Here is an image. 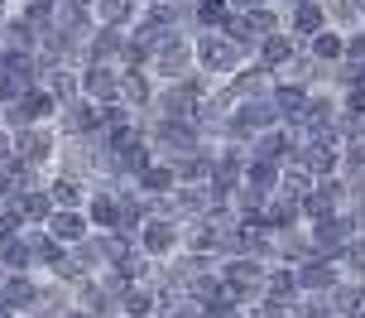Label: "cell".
Masks as SVG:
<instances>
[{
    "label": "cell",
    "instance_id": "13",
    "mask_svg": "<svg viewBox=\"0 0 365 318\" xmlns=\"http://www.w3.org/2000/svg\"><path fill=\"white\" fill-rule=\"evenodd\" d=\"M154 92H159V82H154L145 68H120V101H125L135 116H149Z\"/></svg>",
    "mask_w": 365,
    "mask_h": 318
},
{
    "label": "cell",
    "instance_id": "40",
    "mask_svg": "<svg viewBox=\"0 0 365 318\" xmlns=\"http://www.w3.org/2000/svg\"><path fill=\"white\" fill-rule=\"evenodd\" d=\"M346 318H365V309H356V314H346Z\"/></svg>",
    "mask_w": 365,
    "mask_h": 318
},
{
    "label": "cell",
    "instance_id": "38",
    "mask_svg": "<svg viewBox=\"0 0 365 318\" xmlns=\"http://www.w3.org/2000/svg\"><path fill=\"white\" fill-rule=\"evenodd\" d=\"M341 58H351V63H361V68H365V29H351V34H346V54H341Z\"/></svg>",
    "mask_w": 365,
    "mask_h": 318
},
{
    "label": "cell",
    "instance_id": "12",
    "mask_svg": "<svg viewBox=\"0 0 365 318\" xmlns=\"http://www.w3.org/2000/svg\"><path fill=\"white\" fill-rule=\"evenodd\" d=\"M82 212H87L91 232H115V227H120V198H115L106 184H91V193H87V203H82Z\"/></svg>",
    "mask_w": 365,
    "mask_h": 318
},
{
    "label": "cell",
    "instance_id": "43",
    "mask_svg": "<svg viewBox=\"0 0 365 318\" xmlns=\"http://www.w3.org/2000/svg\"><path fill=\"white\" fill-rule=\"evenodd\" d=\"M0 131H5V126H0Z\"/></svg>",
    "mask_w": 365,
    "mask_h": 318
},
{
    "label": "cell",
    "instance_id": "15",
    "mask_svg": "<svg viewBox=\"0 0 365 318\" xmlns=\"http://www.w3.org/2000/svg\"><path fill=\"white\" fill-rule=\"evenodd\" d=\"M293 280H298V289H303V294H327L331 284L341 280V270H336V261H322V256H312V261L293 265Z\"/></svg>",
    "mask_w": 365,
    "mask_h": 318
},
{
    "label": "cell",
    "instance_id": "23",
    "mask_svg": "<svg viewBox=\"0 0 365 318\" xmlns=\"http://www.w3.org/2000/svg\"><path fill=\"white\" fill-rule=\"evenodd\" d=\"M231 19H236V10L226 0H197L192 5V34H226Z\"/></svg>",
    "mask_w": 365,
    "mask_h": 318
},
{
    "label": "cell",
    "instance_id": "37",
    "mask_svg": "<svg viewBox=\"0 0 365 318\" xmlns=\"http://www.w3.org/2000/svg\"><path fill=\"white\" fill-rule=\"evenodd\" d=\"M19 92H24V82H19L10 68H0V106H5V101H15Z\"/></svg>",
    "mask_w": 365,
    "mask_h": 318
},
{
    "label": "cell",
    "instance_id": "27",
    "mask_svg": "<svg viewBox=\"0 0 365 318\" xmlns=\"http://www.w3.org/2000/svg\"><path fill=\"white\" fill-rule=\"evenodd\" d=\"M303 54H308L312 63H322V68H331V63H341V54H346V34L327 24L322 34H312L308 44H303Z\"/></svg>",
    "mask_w": 365,
    "mask_h": 318
},
{
    "label": "cell",
    "instance_id": "5",
    "mask_svg": "<svg viewBox=\"0 0 365 318\" xmlns=\"http://www.w3.org/2000/svg\"><path fill=\"white\" fill-rule=\"evenodd\" d=\"M135 246H140L154 265H164V261H173V256L182 251V227L168 222V217H145L140 232H135Z\"/></svg>",
    "mask_w": 365,
    "mask_h": 318
},
{
    "label": "cell",
    "instance_id": "30",
    "mask_svg": "<svg viewBox=\"0 0 365 318\" xmlns=\"http://www.w3.org/2000/svg\"><path fill=\"white\" fill-rule=\"evenodd\" d=\"M279 169H284V164H269V159H245V179H240V184L255 188V193H279Z\"/></svg>",
    "mask_w": 365,
    "mask_h": 318
},
{
    "label": "cell",
    "instance_id": "20",
    "mask_svg": "<svg viewBox=\"0 0 365 318\" xmlns=\"http://www.w3.org/2000/svg\"><path fill=\"white\" fill-rule=\"evenodd\" d=\"M5 207H15V217L24 227H43L48 217H53V198H48L43 188H24V193H15Z\"/></svg>",
    "mask_w": 365,
    "mask_h": 318
},
{
    "label": "cell",
    "instance_id": "10",
    "mask_svg": "<svg viewBox=\"0 0 365 318\" xmlns=\"http://www.w3.org/2000/svg\"><path fill=\"white\" fill-rule=\"evenodd\" d=\"M284 29H289L298 44H308L312 34H322V29H327L322 0H293V5H284Z\"/></svg>",
    "mask_w": 365,
    "mask_h": 318
},
{
    "label": "cell",
    "instance_id": "14",
    "mask_svg": "<svg viewBox=\"0 0 365 318\" xmlns=\"http://www.w3.org/2000/svg\"><path fill=\"white\" fill-rule=\"evenodd\" d=\"M182 251L187 256H202V261H221V232L212 217H197V222L182 227Z\"/></svg>",
    "mask_w": 365,
    "mask_h": 318
},
{
    "label": "cell",
    "instance_id": "33",
    "mask_svg": "<svg viewBox=\"0 0 365 318\" xmlns=\"http://www.w3.org/2000/svg\"><path fill=\"white\" fill-rule=\"evenodd\" d=\"M341 174H365V140L341 145Z\"/></svg>",
    "mask_w": 365,
    "mask_h": 318
},
{
    "label": "cell",
    "instance_id": "1",
    "mask_svg": "<svg viewBox=\"0 0 365 318\" xmlns=\"http://www.w3.org/2000/svg\"><path fill=\"white\" fill-rule=\"evenodd\" d=\"M245 63H250V58L240 54L226 34H192V68H197L202 77L226 82V77H236Z\"/></svg>",
    "mask_w": 365,
    "mask_h": 318
},
{
    "label": "cell",
    "instance_id": "25",
    "mask_svg": "<svg viewBox=\"0 0 365 318\" xmlns=\"http://www.w3.org/2000/svg\"><path fill=\"white\" fill-rule=\"evenodd\" d=\"M91 19L101 29H130L140 19V0H91Z\"/></svg>",
    "mask_w": 365,
    "mask_h": 318
},
{
    "label": "cell",
    "instance_id": "24",
    "mask_svg": "<svg viewBox=\"0 0 365 318\" xmlns=\"http://www.w3.org/2000/svg\"><path fill=\"white\" fill-rule=\"evenodd\" d=\"M293 154V131L289 126H274V131H259L250 140V159H269V164H284Z\"/></svg>",
    "mask_w": 365,
    "mask_h": 318
},
{
    "label": "cell",
    "instance_id": "31",
    "mask_svg": "<svg viewBox=\"0 0 365 318\" xmlns=\"http://www.w3.org/2000/svg\"><path fill=\"white\" fill-rule=\"evenodd\" d=\"M336 270H341V280H361V284H365V237H356V242L341 251Z\"/></svg>",
    "mask_w": 365,
    "mask_h": 318
},
{
    "label": "cell",
    "instance_id": "26",
    "mask_svg": "<svg viewBox=\"0 0 365 318\" xmlns=\"http://www.w3.org/2000/svg\"><path fill=\"white\" fill-rule=\"evenodd\" d=\"M212 150H217V145H197L192 154L168 159V164H173V179H178V184H207V179H212Z\"/></svg>",
    "mask_w": 365,
    "mask_h": 318
},
{
    "label": "cell",
    "instance_id": "16",
    "mask_svg": "<svg viewBox=\"0 0 365 318\" xmlns=\"http://www.w3.org/2000/svg\"><path fill=\"white\" fill-rule=\"evenodd\" d=\"M303 289H298V280H293V265H264V294L259 299L264 304H279V309H293V299H298Z\"/></svg>",
    "mask_w": 365,
    "mask_h": 318
},
{
    "label": "cell",
    "instance_id": "18",
    "mask_svg": "<svg viewBox=\"0 0 365 318\" xmlns=\"http://www.w3.org/2000/svg\"><path fill=\"white\" fill-rule=\"evenodd\" d=\"M308 87H298V82H284V77H274V87H269V101H274V111H279V126H293L298 116H303V106H308Z\"/></svg>",
    "mask_w": 365,
    "mask_h": 318
},
{
    "label": "cell",
    "instance_id": "17",
    "mask_svg": "<svg viewBox=\"0 0 365 318\" xmlns=\"http://www.w3.org/2000/svg\"><path fill=\"white\" fill-rule=\"evenodd\" d=\"M43 193L53 198V207H82V203H87V193H91V184H87V179H77V174L53 169V174L43 179Z\"/></svg>",
    "mask_w": 365,
    "mask_h": 318
},
{
    "label": "cell",
    "instance_id": "29",
    "mask_svg": "<svg viewBox=\"0 0 365 318\" xmlns=\"http://www.w3.org/2000/svg\"><path fill=\"white\" fill-rule=\"evenodd\" d=\"M327 309H331V318H346L356 309H365V284L361 280H336L327 289Z\"/></svg>",
    "mask_w": 365,
    "mask_h": 318
},
{
    "label": "cell",
    "instance_id": "19",
    "mask_svg": "<svg viewBox=\"0 0 365 318\" xmlns=\"http://www.w3.org/2000/svg\"><path fill=\"white\" fill-rule=\"evenodd\" d=\"M274 77L259 68V63H245L236 77H226V92L236 96V101H259V96H269Z\"/></svg>",
    "mask_w": 365,
    "mask_h": 318
},
{
    "label": "cell",
    "instance_id": "32",
    "mask_svg": "<svg viewBox=\"0 0 365 318\" xmlns=\"http://www.w3.org/2000/svg\"><path fill=\"white\" fill-rule=\"evenodd\" d=\"M289 318H331L327 309V294H298L289 309Z\"/></svg>",
    "mask_w": 365,
    "mask_h": 318
},
{
    "label": "cell",
    "instance_id": "36",
    "mask_svg": "<svg viewBox=\"0 0 365 318\" xmlns=\"http://www.w3.org/2000/svg\"><path fill=\"white\" fill-rule=\"evenodd\" d=\"M19 232H24V222L15 217V207L0 203V242H10V237H19Z\"/></svg>",
    "mask_w": 365,
    "mask_h": 318
},
{
    "label": "cell",
    "instance_id": "41",
    "mask_svg": "<svg viewBox=\"0 0 365 318\" xmlns=\"http://www.w3.org/2000/svg\"><path fill=\"white\" fill-rule=\"evenodd\" d=\"M140 5H159V0H140Z\"/></svg>",
    "mask_w": 365,
    "mask_h": 318
},
{
    "label": "cell",
    "instance_id": "9",
    "mask_svg": "<svg viewBox=\"0 0 365 318\" xmlns=\"http://www.w3.org/2000/svg\"><path fill=\"white\" fill-rule=\"evenodd\" d=\"M43 232H48L63 251H73L77 242H87V237H91V222H87L82 207H53V217L43 222Z\"/></svg>",
    "mask_w": 365,
    "mask_h": 318
},
{
    "label": "cell",
    "instance_id": "3",
    "mask_svg": "<svg viewBox=\"0 0 365 318\" xmlns=\"http://www.w3.org/2000/svg\"><path fill=\"white\" fill-rule=\"evenodd\" d=\"M58 145H63V135L53 126H24V131L10 135V150L24 169H38V174H53L58 164Z\"/></svg>",
    "mask_w": 365,
    "mask_h": 318
},
{
    "label": "cell",
    "instance_id": "39",
    "mask_svg": "<svg viewBox=\"0 0 365 318\" xmlns=\"http://www.w3.org/2000/svg\"><path fill=\"white\" fill-rule=\"evenodd\" d=\"M10 10H15V5H10V0H0V29H5V19H10Z\"/></svg>",
    "mask_w": 365,
    "mask_h": 318
},
{
    "label": "cell",
    "instance_id": "7",
    "mask_svg": "<svg viewBox=\"0 0 365 318\" xmlns=\"http://www.w3.org/2000/svg\"><path fill=\"white\" fill-rule=\"evenodd\" d=\"M298 207H303V222H322V217H331V212H346V184H341V174L317 179L312 193Z\"/></svg>",
    "mask_w": 365,
    "mask_h": 318
},
{
    "label": "cell",
    "instance_id": "22",
    "mask_svg": "<svg viewBox=\"0 0 365 318\" xmlns=\"http://www.w3.org/2000/svg\"><path fill=\"white\" fill-rule=\"evenodd\" d=\"M130 184H135V193H140V198H168V193L178 188V179H173V164H168V159H154V164L140 169Z\"/></svg>",
    "mask_w": 365,
    "mask_h": 318
},
{
    "label": "cell",
    "instance_id": "42",
    "mask_svg": "<svg viewBox=\"0 0 365 318\" xmlns=\"http://www.w3.org/2000/svg\"><path fill=\"white\" fill-rule=\"evenodd\" d=\"M149 318H159V314H149Z\"/></svg>",
    "mask_w": 365,
    "mask_h": 318
},
{
    "label": "cell",
    "instance_id": "4",
    "mask_svg": "<svg viewBox=\"0 0 365 318\" xmlns=\"http://www.w3.org/2000/svg\"><path fill=\"white\" fill-rule=\"evenodd\" d=\"M312 237V251L322 256V261H341V251L356 242V217L351 212H331L322 222H303Z\"/></svg>",
    "mask_w": 365,
    "mask_h": 318
},
{
    "label": "cell",
    "instance_id": "8",
    "mask_svg": "<svg viewBox=\"0 0 365 318\" xmlns=\"http://www.w3.org/2000/svg\"><path fill=\"white\" fill-rule=\"evenodd\" d=\"M298 54H303V44H298L289 29H274V34H264V39L255 44V58H250V63H259V68H264L269 77H279Z\"/></svg>",
    "mask_w": 365,
    "mask_h": 318
},
{
    "label": "cell",
    "instance_id": "21",
    "mask_svg": "<svg viewBox=\"0 0 365 318\" xmlns=\"http://www.w3.org/2000/svg\"><path fill=\"white\" fill-rule=\"evenodd\" d=\"M125 34L130 29H91V39H87V63H115L120 68V58H125Z\"/></svg>",
    "mask_w": 365,
    "mask_h": 318
},
{
    "label": "cell",
    "instance_id": "34",
    "mask_svg": "<svg viewBox=\"0 0 365 318\" xmlns=\"http://www.w3.org/2000/svg\"><path fill=\"white\" fill-rule=\"evenodd\" d=\"M336 101H341V111H346V116H361V121H365V82H361V87H351V92H336Z\"/></svg>",
    "mask_w": 365,
    "mask_h": 318
},
{
    "label": "cell",
    "instance_id": "6",
    "mask_svg": "<svg viewBox=\"0 0 365 318\" xmlns=\"http://www.w3.org/2000/svg\"><path fill=\"white\" fill-rule=\"evenodd\" d=\"M77 87L91 106H106V101H120V68L115 63H82L77 68Z\"/></svg>",
    "mask_w": 365,
    "mask_h": 318
},
{
    "label": "cell",
    "instance_id": "28",
    "mask_svg": "<svg viewBox=\"0 0 365 318\" xmlns=\"http://www.w3.org/2000/svg\"><path fill=\"white\" fill-rule=\"evenodd\" d=\"M298 222H303V207L293 203V198H284V193H274L269 203H264V217H259V227H269L274 237L289 232V227H298Z\"/></svg>",
    "mask_w": 365,
    "mask_h": 318
},
{
    "label": "cell",
    "instance_id": "11",
    "mask_svg": "<svg viewBox=\"0 0 365 318\" xmlns=\"http://www.w3.org/2000/svg\"><path fill=\"white\" fill-rule=\"evenodd\" d=\"M53 131L63 135V140H82V135H96V106H91L87 96H77V101H68V106H58Z\"/></svg>",
    "mask_w": 365,
    "mask_h": 318
},
{
    "label": "cell",
    "instance_id": "35",
    "mask_svg": "<svg viewBox=\"0 0 365 318\" xmlns=\"http://www.w3.org/2000/svg\"><path fill=\"white\" fill-rule=\"evenodd\" d=\"M159 318H207V309H202V304H192L187 294H182V299H178V304H168Z\"/></svg>",
    "mask_w": 365,
    "mask_h": 318
},
{
    "label": "cell",
    "instance_id": "2",
    "mask_svg": "<svg viewBox=\"0 0 365 318\" xmlns=\"http://www.w3.org/2000/svg\"><path fill=\"white\" fill-rule=\"evenodd\" d=\"M159 87L164 82H178V77L192 73V34H182V29H173V34H164L159 44H154V54H149V68H145Z\"/></svg>",
    "mask_w": 365,
    "mask_h": 318
}]
</instances>
